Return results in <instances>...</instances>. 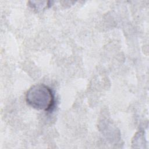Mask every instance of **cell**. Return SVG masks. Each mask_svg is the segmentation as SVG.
Instances as JSON below:
<instances>
[{
    "label": "cell",
    "mask_w": 149,
    "mask_h": 149,
    "mask_svg": "<svg viewBox=\"0 0 149 149\" xmlns=\"http://www.w3.org/2000/svg\"><path fill=\"white\" fill-rule=\"evenodd\" d=\"M26 101L32 108L44 111H51L55 102L52 90L44 84L31 86L26 94Z\"/></svg>",
    "instance_id": "6da1fadb"
}]
</instances>
